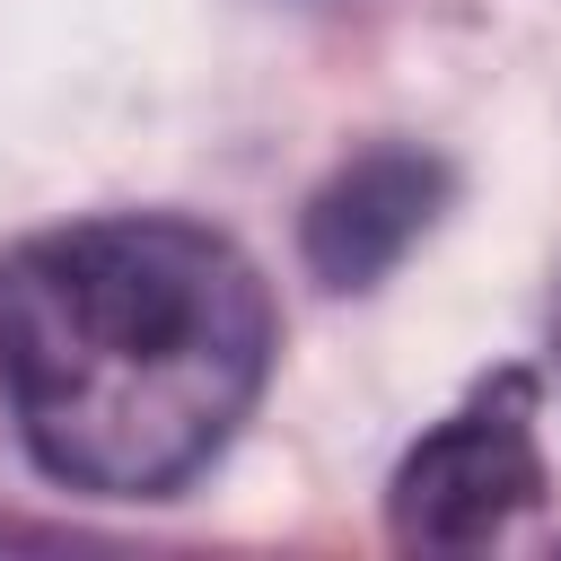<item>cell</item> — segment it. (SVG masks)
I'll use <instances>...</instances> for the list:
<instances>
[{
    "label": "cell",
    "mask_w": 561,
    "mask_h": 561,
    "mask_svg": "<svg viewBox=\"0 0 561 561\" xmlns=\"http://www.w3.org/2000/svg\"><path fill=\"white\" fill-rule=\"evenodd\" d=\"M447 158H430V149H403V140H386V149H359L351 167H333L324 184H316V202H307V219H298V254H307V272L324 280V289H368L377 272H394L403 263V245L447 210Z\"/></svg>",
    "instance_id": "cell-3"
},
{
    "label": "cell",
    "mask_w": 561,
    "mask_h": 561,
    "mask_svg": "<svg viewBox=\"0 0 561 561\" xmlns=\"http://www.w3.org/2000/svg\"><path fill=\"white\" fill-rule=\"evenodd\" d=\"M526 412H535L526 377H500L465 412H447L394 465V491H386L394 543H412V552H465V543H491L508 517H526L543 500V456H535V421Z\"/></svg>",
    "instance_id": "cell-2"
},
{
    "label": "cell",
    "mask_w": 561,
    "mask_h": 561,
    "mask_svg": "<svg viewBox=\"0 0 561 561\" xmlns=\"http://www.w3.org/2000/svg\"><path fill=\"white\" fill-rule=\"evenodd\" d=\"M263 359L254 263L193 219H79L0 263V386L70 491H175L245 421Z\"/></svg>",
    "instance_id": "cell-1"
}]
</instances>
